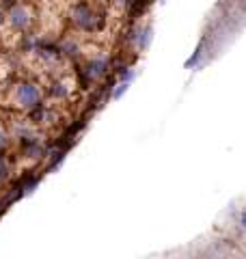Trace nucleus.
I'll return each mask as SVG.
<instances>
[{
	"instance_id": "nucleus-1",
	"label": "nucleus",
	"mask_w": 246,
	"mask_h": 259,
	"mask_svg": "<svg viewBox=\"0 0 246 259\" xmlns=\"http://www.w3.org/2000/svg\"><path fill=\"white\" fill-rule=\"evenodd\" d=\"M15 104H18L20 108H32L37 106L39 100H41V91L39 87L35 84H20L18 89H15Z\"/></svg>"
},
{
	"instance_id": "nucleus-2",
	"label": "nucleus",
	"mask_w": 246,
	"mask_h": 259,
	"mask_svg": "<svg viewBox=\"0 0 246 259\" xmlns=\"http://www.w3.org/2000/svg\"><path fill=\"white\" fill-rule=\"evenodd\" d=\"M9 22L13 24L15 28H28L30 26V22H32V13L28 7H24V5H18V7H13L11 13H9Z\"/></svg>"
},
{
	"instance_id": "nucleus-3",
	"label": "nucleus",
	"mask_w": 246,
	"mask_h": 259,
	"mask_svg": "<svg viewBox=\"0 0 246 259\" xmlns=\"http://www.w3.org/2000/svg\"><path fill=\"white\" fill-rule=\"evenodd\" d=\"M240 227H242V229L246 231V209H244V212L240 214Z\"/></svg>"
},
{
	"instance_id": "nucleus-4",
	"label": "nucleus",
	"mask_w": 246,
	"mask_h": 259,
	"mask_svg": "<svg viewBox=\"0 0 246 259\" xmlns=\"http://www.w3.org/2000/svg\"><path fill=\"white\" fill-rule=\"evenodd\" d=\"M5 145H7V139H5V134L0 132V147H5Z\"/></svg>"
},
{
	"instance_id": "nucleus-5",
	"label": "nucleus",
	"mask_w": 246,
	"mask_h": 259,
	"mask_svg": "<svg viewBox=\"0 0 246 259\" xmlns=\"http://www.w3.org/2000/svg\"><path fill=\"white\" fill-rule=\"evenodd\" d=\"M3 22H5V15H3V13H0V24H3Z\"/></svg>"
}]
</instances>
